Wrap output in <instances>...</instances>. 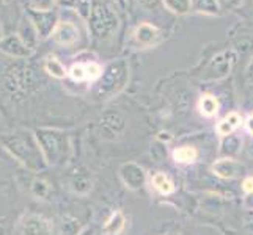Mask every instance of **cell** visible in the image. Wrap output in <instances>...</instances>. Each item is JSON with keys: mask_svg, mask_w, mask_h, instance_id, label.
<instances>
[{"mask_svg": "<svg viewBox=\"0 0 253 235\" xmlns=\"http://www.w3.org/2000/svg\"><path fill=\"white\" fill-rule=\"evenodd\" d=\"M219 2L228 8H238L242 3V0H219Z\"/></svg>", "mask_w": 253, "mask_h": 235, "instance_id": "obj_31", "label": "cell"}, {"mask_svg": "<svg viewBox=\"0 0 253 235\" xmlns=\"http://www.w3.org/2000/svg\"><path fill=\"white\" fill-rule=\"evenodd\" d=\"M5 36H3V27H2V22H0V41H2Z\"/></svg>", "mask_w": 253, "mask_h": 235, "instance_id": "obj_34", "label": "cell"}, {"mask_svg": "<svg viewBox=\"0 0 253 235\" xmlns=\"http://www.w3.org/2000/svg\"><path fill=\"white\" fill-rule=\"evenodd\" d=\"M125 224H126V220H125L123 213L115 212V213H112V216L106 221L102 231H104V234H107V235H118V234L123 232Z\"/></svg>", "mask_w": 253, "mask_h": 235, "instance_id": "obj_21", "label": "cell"}, {"mask_svg": "<svg viewBox=\"0 0 253 235\" xmlns=\"http://www.w3.org/2000/svg\"><path fill=\"white\" fill-rule=\"evenodd\" d=\"M242 188L247 195H253V177H246L242 182Z\"/></svg>", "mask_w": 253, "mask_h": 235, "instance_id": "obj_29", "label": "cell"}, {"mask_svg": "<svg viewBox=\"0 0 253 235\" xmlns=\"http://www.w3.org/2000/svg\"><path fill=\"white\" fill-rule=\"evenodd\" d=\"M0 229H2V226H0Z\"/></svg>", "mask_w": 253, "mask_h": 235, "instance_id": "obj_38", "label": "cell"}, {"mask_svg": "<svg viewBox=\"0 0 253 235\" xmlns=\"http://www.w3.org/2000/svg\"><path fill=\"white\" fill-rule=\"evenodd\" d=\"M5 3H6V0H0V8H2V6H3Z\"/></svg>", "mask_w": 253, "mask_h": 235, "instance_id": "obj_36", "label": "cell"}, {"mask_svg": "<svg viewBox=\"0 0 253 235\" xmlns=\"http://www.w3.org/2000/svg\"><path fill=\"white\" fill-rule=\"evenodd\" d=\"M151 184L161 195H170L174 191L173 182L170 180V177L167 176V174H164V172H156L151 177Z\"/></svg>", "mask_w": 253, "mask_h": 235, "instance_id": "obj_22", "label": "cell"}, {"mask_svg": "<svg viewBox=\"0 0 253 235\" xmlns=\"http://www.w3.org/2000/svg\"><path fill=\"white\" fill-rule=\"evenodd\" d=\"M242 165L233 159H220L212 165V172L222 179H234L242 174Z\"/></svg>", "mask_w": 253, "mask_h": 235, "instance_id": "obj_15", "label": "cell"}, {"mask_svg": "<svg viewBox=\"0 0 253 235\" xmlns=\"http://www.w3.org/2000/svg\"><path fill=\"white\" fill-rule=\"evenodd\" d=\"M192 10L202 14L219 16L222 6L219 0H192Z\"/></svg>", "mask_w": 253, "mask_h": 235, "instance_id": "obj_20", "label": "cell"}, {"mask_svg": "<svg viewBox=\"0 0 253 235\" xmlns=\"http://www.w3.org/2000/svg\"><path fill=\"white\" fill-rule=\"evenodd\" d=\"M120 176L123 179V182L126 184V187L137 190L143 185L145 182V172L143 169L135 163H126L121 167L120 169Z\"/></svg>", "mask_w": 253, "mask_h": 235, "instance_id": "obj_14", "label": "cell"}, {"mask_svg": "<svg viewBox=\"0 0 253 235\" xmlns=\"http://www.w3.org/2000/svg\"><path fill=\"white\" fill-rule=\"evenodd\" d=\"M104 72L102 66L96 62H77L69 67L68 75L74 82H98Z\"/></svg>", "mask_w": 253, "mask_h": 235, "instance_id": "obj_7", "label": "cell"}, {"mask_svg": "<svg viewBox=\"0 0 253 235\" xmlns=\"http://www.w3.org/2000/svg\"><path fill=\"white\" fill-rule=\"evenodd\" d=\"M22 235H52V223L41 215H27L21 223Z\"/></svg>", "mask_w": 253, "mask_h": 235, "instance_id": "obj_10", "label": "cell"}, {"mask_svg": "<svg viewBox=\"0 0 253 235\" xmlns=\"http://www.w3.org/2000/svg\"><path fill=\"white\" fill-rule=\"evenodd\" d=\"M234 63V54L233 52H222V54L215 55L212 58L211 65H209V72H214V77H223L230 71Z\"/></svg>", "mask_w": 253, "mask_h": 235, "instance_id": "obj_16", "label": "cell"}, {"mask_svg": "<svg viewBox=\"0 0 253 235\" xmlns=\"http://www.w3.org/2000/svg\"><path fill=\"white\" fill-rule=\"evenodd\" d=\"M57 0H29V10L35 11H49L55 10Z\"/></svg>", "mask_w": 253, "mask_h": 235, "instance_id": "obj_28", "label": "cell"}, {"mask_svg": "<svg viewBox=\"0 0 253 235\" xmlns=\"http://www.w3.org/2000/svg\"><path fill=\"white\" fill-rule=\"evenodd\" d=\"M161 36H162V32L156 27V25L148 24V22L140 24L132 33L135 44L140 47H151L154 44H158Z\"/></svg>", "mask_w": 253, "mask_h": 235, "instance_id": "obj_11", "label": "cell"}, {"mask_svg": "<svg viewBox=\"0 0 253 235\" xmlns=\"http://www.w3.org/2000/svg\"><path fill=\"white\" fill-rule=\"evenodd\" d=\"M50 38L63 47H73L81 39V30L73 21H60Z\"/></svg>", "mask_w": 253, "mask_h": 235, "instance_id": "obj_8", "label": "cell"}, {"mask_svg": "<svg viewBox=\"0 0 253 235\" xmlns=\"http://www.w3.org/2000/svg\"><path fill=\"white\" fill-rule=\"evenodd\" d=\"M246 127H247L249 132L253 135V115H250V116L247 118V121H246Z\"/></svg>", "mask_w": 253, "mask_h": 235, "instance_id": "obj_32", "label": "cell"}, {"mask_svg": "<svg viewBox=\"0 0 253 235\" xmlns=\"http://www.w3.org/2000/svg\"><path fill=\"white\" fill-rule=\"evenodd\" d=\"M0 52L13 60H27L33 54V50L25 46L22 39L17 36L16 33L6 34V36L0 41Z\"/></svg>", "mask_w": 253, "mask_h": 235, "instance_id": "obj_9", "label": "cell"}, {"mask_svg": "<svg viewBox=\"0 0 253 235\" xmlns=\"http://www.w3.org/2000/svg\"><path fill=\"white\" fill-rule=\"evenodd\" d=\"M42 69H44V72L49 74L50 77L54 78H65L68 75V69L66 66L60 62V60L54 55H49L44 58V62H42Z\"/></svg>", "mask_w": 253, "mask_h": 235, "instance_id": "obj_18", "label": "cell"}, {"mask_svg": "<svg viewBox=\"0 0 253 235\" xmlns=\"http://www.w3.org/2000/svg\"><path fill=\"white\" fill-rule=\"evenodd\" d=\"M30 191H32V195L35 198H38V199H47L49 193H50V187L46 180H42V179H35L32 182V185H30Z\"/></svg>", "mask_w": 253, "mask_h": 235, "instance_id": "obj_27", "label": "cell"}, {"mask_svg": "<svg viewBox=\"0 0 253 235\" xmlns=\"http://www.w3.org/2000/svg\"><path fill=\"white\" fill-rule=\"evenodd\" d=\"M25 14L30 17V21L35 25V29H37V32H38L41 39L50 38L52 33H54V30L57 29L58 22H60V17H58L57 10L35 11V10H29V8H27Z\"/></svg>", "mask_w": 253, "mask_h": 235, "instance_id": "obj_6", "label": "cell"}, {"mask_svg": "<svg viewBox=\"0 0 253 235\" xmlns=\"http://www.w3.org/2000/svg\"><path fill=\"white\" fill-rule=\"evenodd\" d=\"M198 157V152L195 147L190 146H181L173 151V159L178 163H194Z\"/></svg>", "mask_w": 253, "mask_h": 235, "instance_id": "obj_23", "label": "cell"}, {"mask_svg": "<svg viewBox=\"0 0 253 235\" xmlns=\"http://www.w3.org/2000/svg\"><path fill=\"white\" fill-rule=\"evenodd\" d=\"M219 108H220V103L212 94H203L198 101V110L206 118H214L217 113H219Z\"/></svg>", "mask_w": 253, "mask_h": 235, "instance_id": "obj_19", "label": "cell"}, {"mask_svg": "<svg viewBox=\"0 0 253 235\" xmlns=\"http://www.w3.org/2000/svg\"><path fill=\"white\" fill-rule=\"evenodd\" d=\"M0 235H5V231L3 229H0Z\"/></svg>", "mask_w": 253, "mask_h": 235, "instance_id": "obj_37", "label": "cell"}, {"mask_svg": "<svg viewBox=\"0 0 253 235\" xmlns=\"http://www.w3.org/2000/svg\"><path fill=\"white\" fill-rule=\"evenodd\" d=\"M71 190L77 195H86L91 190V179L86 174H76L71 179Z\"/></svg>", "mask_w": 253, "mask_h": 235, "instance_id": "obj_25", "label": "cell"}, {"mask_svg": "<svg viewBox=\"0 0 253 235\" xmlns=\"http://www.w3.org/2000/svg\"><path fill=\"white\" fill-rule=\"evenodd\" d=\"M16 34L22 39V42L29 49H32L35 52V49L38 47V42L41 41L40 34L35 29V25L32 24L30 17L27 14H24V17L21 19L19 25H17V30H16Z\"/></svg>", "mask_w": 253, "mask_h": 235, "instance_id": "obj_12", "label": "cell"}, {"mask_svg": "<svg viewBox=\"0 0 253 235\" xmlns=\"http://www.w3.org/2000/svg\"><path fill=\"white\" fill-rule=\"evenodd\" d=\"M126 72H127V66L123 60H118V62H113L109 66H106L101 78L96 85L94 94L98 99L106 101L112 98L121 86H123L126 80Z\"/></svg>", "mask_w": 253, "mask_h": 235, "instance_id": "obj_5", "label": "cell"}, {"mask_svg": "<svg viewBox=\"0 0 253 235\" xmlns=\"http://www.w3.org/2000/svg\"><path fill=\"white\" fill-rule=\"evenodd\" d=\"M125 126H126L125 118L120 113H106L99 121L101 134L107 138L120 135L125 130Z\"/></svg>", "mask_w": 253, "mask_h": 235, "instance_id": "obj_13", "label": "cell"}, {"mask_svg": "<svg viewBox=\"0 0 253 235\" xmlns=\"http://www.w3.org/2000/svg\"><path fill=\"white\" fill-rule=\"evenodd\" d=\"M138 2H140V5L145 8V10H153V8L159 5L161 0H138Z\"/></svg>", "mask_w": 253, "mask_h": 235, "instance_id": "obj_30", "label": "cell"}, {"mask_svg": "<svg viewBox=\"0 0 253 235\" xmlns=\"http://www.w3.org/2000/svg\"><path fill=\"white\" fill-rule=\"evenodd\" d=\"M35 138L41 147L47 165H62L69 155V140L68 135L58 129L40 127L35 130Z\"/></svg>", "mask_w": 253, "mask_h": 235, "instance_id": "obj_2", "label": "cell"}, {"mask_svg": "<svg viewBox=\"0 0 253 235\" xmlns=\"http://www.w3.org/2000/svg\"><path fill=\"white\" fill-rule=\"evenodd\" d=\"M69 2H71V0H57V5H66Z\"/></svg>", "mask_w": 253, "mask_h": 235, "instance_id": "obj_33", "label": "cell"}, {"mask_svg": "<svg viewBox=\"0 0 253 235\" xmlns=\"http://www.w3.org/2000/svg\"><path fill=\"white\" fill-rule=\"evenodd\" d=\"M0 143L14 160L32 172H41L49 167L33 132L17 130L14 134H6L0 138Z\"/></svg>", "mask_w": 253, "mask_h": 235, "instance_id": "obj_1", "label": "cell"}, {"mask_svg": "<svg viewBox=\"0 0 253 235\" xmlns=\"http://www.w3.org/2000/svg\"><path fill=\"white\" fill-rule=\"evenodd\" d=\"M120 27V19L117 13L106 3H93L91 14L88 17V30L96 39H107Z\"/></svg>", "mask_w": 253, "mask_h": 235, "instance_id": "obj_3", "label": "cell"}, {"mask_svg": "<svg viewBox=\"0 0 253 235\" xmlns=\"http://www.w3.org/2000/svg\"><path fill=\"white\" fill-rule=\"evenodd\" d=\"M65 6H71L74 10L81 14L82 19H86L88 21V17L91 14V8H93V3L91 0H71L69 3H66Z\"/></svg>", "mask_w": 253, "mask_h": 235, "instance_id": "obj_26", "label": "cell"}, {"mask_svg": "<svg viewBox=\"0 0 253 235\" xmlns=\"http://www.w3.org/2000/svg\"><path fill=\"white\" fill-rule=\"evenodd\" d=\"M3 86L13 94L27 93L37 86V75L24 60H17L6 67L3 74Z\"/></svg>", "mask_w": 253, "mask_h": 235, "instance_id": "obj_4", "label": "cell"}, {"mask_svg": "<svg viewBox=\"0 0 253 235\" xmlns=\"http://www.w3.org/2000/svg\"><path fill=\"white\" fill-rule=\"evenodd\" d=\"M164 6L173 14H187L192 10V0H162Z\"/></svg>", "mask_w": 253, "mask_h": 235, "instance_id": "obj_24", "label": "cell"}, {"mask_svg": "<svg viewBox=\"0 0 253 235\" xmlns=\"http://www.w3.org/2000/svg\"><path fill=\"white\" fill-rule=\"evenodd\" d=\"M241 124H242V116L236 111H231L222 121H219L215 130L220 136H230L233 132H236V130L241 127Z\"/></svg>", "mask_w": 253, "mask_h": 235, "instance_id": "obj_17", "label": "cell"}, {"mask_svg": "<svg viewBox=\"0 0 253 235\" xmlns=\"http://www.w3.org/2000/svg\"><path fill=\"white\" fill-rule=\"evenodd\" d=\"M117 2H118V3H120L121 6H123V5L126 3V0H117Z\"/></svg>", "mask_w": 253, "mask_h": 235, "instance_id": "obj_35", "label": "cell"}]
</instances>
